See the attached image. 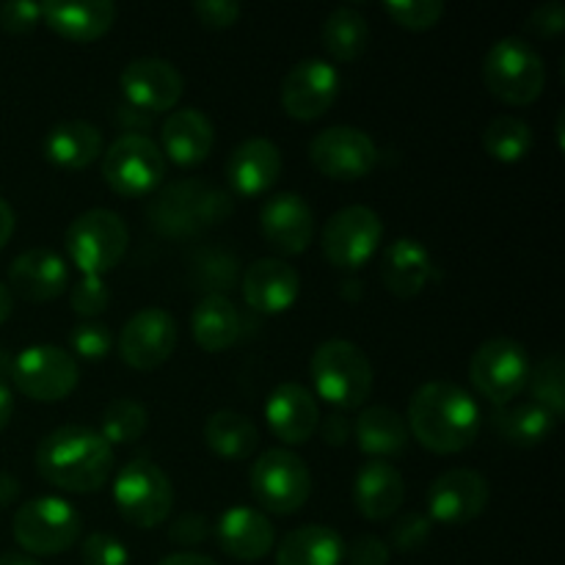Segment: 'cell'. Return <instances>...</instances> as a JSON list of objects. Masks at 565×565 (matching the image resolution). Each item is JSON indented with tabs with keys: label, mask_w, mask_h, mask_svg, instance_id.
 I'll use <instances>...</instances> for the list:
<instances>
[{
	"label": "cell",
	"mask_w": 565,
	"mask_h": 565,
	"mask_svg": "<svg viewBox=\"0 0 565 565\" xmlns=\"http://www.w3.org/2000/svg\"><path fill=\"white\" fill-rule=\"evenodd\" d=\"M11 417H14V392L6 381H0V434L9 428Z\"/></svg>",
	"instance_id": "cell-52"
},
{
	"label": "cell",
	"mask_w": 565,
	"mask_h": 565,
	"mask_svg": "<svg viewBox=\"0 0 565 565\" xmlns=\"http://www.w3.org/2000/svg\"><path fill=\"white\" fill-rule=\"evenodd\" d=\"M533 127L522 116H494L483 130V147L497 163H519L533 152Z\"/></svg>",
	"instance_id": "cell-36"
},
{
	"label": "cell",
	"mask_w": 565,
	"mask_h": 565,
	"mask_svg": "<svg viewBox=\"0 0 565 565\" xmlns=\"http://www.w3.org/2000/svg\"><path fill=\"white\" fill-rule=\"evenodd\" d=\"M191 331L202 351L224 353L241 337V312L226 296H204L191 312Z\"/></svg>",
	"instance_id": "cell-32"
},
{
	"label": "cell",
	"mask_w": 565,
	"mask_h": 565,
	"mask_svg": "<svg viewBox=\"0 0 565 565\" xmlns=\"http://www.w3.org/2000/svg\"><path fill=\"white\" fill-rule=\"evenodd\" d=\"M130 232L119 213L105 207L86 210L70 224L64 237L66 254L81 276L110 274L125 259Z\"/></svg>",
	"instance_id": "cell-8"
},
{
	"label": "cell",
	"mask_w": 565,
	"mask_h": 565,
	"mask_svg": "<svg viewBox=\"0 0 565 565\" xmlns=\"http://www.w3.org/2000/svg\"><path fill=\"white\" fill-rule=\"evenodd\" d=\"M530 395L533 403L544 406L546 412L555 414L557 419L565 412V362L561 353H552V356L541 359L535 367H530Z\"/></svg>",
	"instance_id": "cell-38"
},
{
	"label": "cell",
	"mask_w": 565,
	"mask_h": 565,
	"mask_svg": "<svg viewBox=\"0 0 565 565\" xmlns=\"http://www.w3.org/2000/svg\"><path fill=\"white\" fill-rule=\"evenodd\" d=\"M42 22L66 42L88 44L103 39L116 22V6L110 0H83V3H42Z\"/></svg>",
	"instance_id": "cell-28"
},
{
	"label": "cell",
	"mask_w": 565,
	"mask_h": 565,
	"mask_svg": "<svg viewBox=\"0 0 565 565\" xmlns=\"http://www.w3.org/2000/svg\"><path fill=\"white\" fill-rule=\"evenodd\" d=\"M340 88V70L331 61L303 58L292 64L281 81V108L296 121H318L337 103Z\"/></svg>",
	"instance_id": "cell-15"
},
{
	"label": "cell",
	"mask_w": 565,
	"mask_h": 565,
	"mask_svg": "<svg viewBox=\"0 0 565 565\" xmlns=\"http://www.w3.org/2000/svg\"><path fill=\"white\" fill-rule=\"evenodd\" d=\"M119 88L125 105L147 116H160L177 110L185 92V77L166 58H136L121 70Z\"/></svg>",
	"instance_id": "cell-16"
},
{
	"label": "cell",
	"mask_w": 565,
	"mask_h": 565,
	"mask_svg": "<svg viewBox=\"0 0 565 565\" xmlns=\"http://www.w3.org/2000/svg\"><path fill=\"white\" fill-rule=\"evenodd\" d=\"M177 320L166 309L147 307L132 315L119 334V356L127 367L149 370L163 367L177 348Z\"/></svg>",
	"instance_id": "cell-17"
},
{
	"label": "cell",
	"mask_w": 565,
	"mask_h": 565,
	"mask_svg": "<svg viewBox=\"0 0 565 565\" xmlns=\"http://www.w3.org/2000/svg\"><path fill=\"white\" fill-rule=\"evenodd\" d=\"M160 152L180 169L204 163L215 147V127L199 108H180L166 116L160 127Z\"/></svg>",
	"instance_id": "cell-25"
},
{
	"label": "cell",
	"mask_w": 565,
	"mask_h": 565,
	"mask_svg": "<svg viewBox=\"0 0 565 565\" xmlns=\"http://www.w3.org/2000/svg\"><path fill=\"white\" fill-rule=\"evenodd\" d=\"M530 359L522 342L511 337L486 340L469 359V381L494 406H508L527 390Z\"/></svg>",
	"instance_id": "cell-12"
},
{
	"label": "cell",
	"mask_w": 565,
	"mask_h": 565,
	"mask_svg": "<svg viewBox=\"0 0 565 565\" xmlns=\"http://www.w3.org/2000/svg\"><path fill=\"white\" fill-rule=\"evenodd\" d=\"M72 356L86 362H103L114 351V334L105 323H81L70 334Z\"/></svg>",
	"instance_id": "cell-41"
},
{
	"label": "cell",
	"mask_w": 565,
	"mask_h": 565,
	"mask_svg": "<svg viewBox=\"0 0 565 565\" xmlns=\"http://www.w3.org/2000/svg\"><path fill=\"white\" fill-rule=\"evenodd\" d=\"M14 390L36 403L66 401L77 390V359L58 345H28L11 359Z\"/></svg>",
	"instance_id": "cell-11"
},
{
	"label": "cell",
	"mask_w": 565,
	"mask_h": 565,
	"mask_svg": "<svg viewBox=\"0 0 565 565\" xmlns=\"http://www.w3.org/2000/svg\"><path fill=\"white\" fill-rule=\"evenodd\" d=\"M149 428V412L132 397H116L103 408L99 419V436L114 445H136Z\"/></svg>",
	"instance_id": "cell-37"
},
{
	"label": "cell",
	"mask_w": 565,
	"mask_h": 565,
	"mask_svg": "<svg viewBox=\"0 0 565 565\" xmlns=\"http://www.w3.org/2000/svg\"><path fill=\"white\" fill-rule=\"evenodd\" d=\"M83 565H130V550L110 533H88L81 544Z\"/></svg>",
	"instance_id": "cell-43"
},
{
	"label": "cell",
	"mask_w": 565,
	"mask_h": 565,
	"mask_svg": "<svg viewBox=\"0 0 565 565\" xmlns=\"http://www.w3.org/2000/svg\"><path fill=\"white\" fill-rule=\"evenodd\" d=\"M381 9L390 14L395 25L406 28V31H430L445 17L441 0H386Z\"/></svg>",
	"instance_id": "cell-40"
},
{
	"label": "cell",
	"mask_w": 565,
	"mask_h": 565,
	"mask_svg": "<svg viewBox=\"0 0 565 565\" xmlns=\"http://www.w3.org/2000/svg\"><path fill=\"white\" fill-rule=\"evenodd\" d=\"M158 565H218V563L207 555H199V552H174V555H166Z\"/></svg>",
	"instance_id": "cell-53"
},
{
	"label": "cell",
	"mask_w": 565,
	"mask_h": 565,
	"mask_svg": "<svg viewBox=\"0 0 565 565\" xmlns=\"http://www.w3.org/2000/svg\"><path fill=\"white\" fill-rule=\"evenodd\" d=\"M309 375L318 397L340 412L362 408L373 392L375 379L367 353L348 340H326L315 348Z\"/></svg>",
	"instance_id": "cell-4"
},
{
	"label": "cell",
	"mask_w": 565,
	"mask_h": 565,
	"mask_svg": "<svg viewBox=\"0 0 565 565\" xmlns=\"http://www.w3.org/2000/svg\"><path fill=\"white\" fill-rule=\"evenodd\" d=\"M527 31L541 39L561 36L565 31V9L561 0H550V3L539 6V9L527 17Z\"/></svg>",
	"instance_id": "cell-47"
},
{
	"label": "cell",
	"mask_w": 565,
	"mask_h": 565,
	"mask_svg": "<svg viewBox=\"0 0 565 565\" xmlns=\"http://www.w3.org/2000/svg\"><path fill=\"white\" fill-rule=\"evenodd\" d=\"M11 373V356L6 348H0V381H6V375Z\"/></svg>",
	"instance_id": "cell-57"
},
{
	"label": "cell",
	"mask_w": 565,
	"mask_h": 565,
	"mask_svg": "<svg viewBox=\"0 0 565 565\" xmlns=\"http://www.w3.org/2000/svg\"><path fill=\"white\" fill-rule=\"evenodd\" d=\"M265 419H268L270 434L285 445L298 447L307 445L320 425V406L318 397L307 386L287 381L270 392L265 403Z\"/></svg>",
	"instance_id": "cell-21"
},
{
	"label": "cell",
	"mask_w": 565,
	"mask_h": 565,
	"mask_svg": "<svg viewBox=\"0 0 565 565\" xmlns=\"http://www.w3.org/2000/svg\"><path fill=\"white\" fill-rule=\"evenodd\" d=\"M348 565H390V544L375 535H359L351 546H345Z\"/></svg>",
	"instance_id": "cell-48"
},
{
	"label": "cell",
	"mask_w": 565,
	"mask_h": 565,
	"mask_svg": "<svg viewBox=\"0 0 565 565\" xmlns=\"http://www.w3.org/2000/svg\"><path fill=\"white\" fill-rule=\"evenodd\" d=\"M483 83L491 97L511 108L533 105L546 88L544 55L522 36L500 39L483 58Z\"/></svg>",
	"instance_id": "cell-5"
},
{
	"label": "cell",
	"mask_w": 565,
	"mask_h": 565,
	"mask_svg": "<svg viewBox=\"0 0 565 565\" xmlns=\"http://www.w3.org/2000/svg\"><path fill=\"white\" fill-rule=\"evenodd\" d=\"M42 22V3H31V0H9L0 6V28L6 33H31L33 28Z\"/></svg>",
	"instance_id": "cell-44"
},
{
	"label": "cell",
	"mask_w": 565,
	"mask_h": 565,
	"mask_svg": "<svg viewBox=\"0 0 565 565\" xmlns=\"http://www.w3.org/2000/svg\"><path fill=\"white\" fill-rule=\"evenodd\" d=\"M281 177V152L268 138H246L226 160V180L241 199L265 196Z\"/></svg>",
	"instance_id": "cell-24"
},
{
	"label": "cell",
	"mask_w": 565,
	"mask_h": 565,
	"mask_svg": "<svg viewBox=\"0 0 565 565\" xmlns=\"http://www.w3.org/2000/svg\"><path fill=\"white\" fill-rule=\"evenodd\" d=\"M384 241V221L367 204H351L323 224L320 248L337 270H359L373 259Z\"/></svg>",
	"instance_id": "cell-13"
},
{
	"label": "cell",
	"mask_w": 565,
	"mask_h": 565,
	"mask_svg": "<svg viewBox=\"0 0 565 565\" xmlns=\"http://www.w3.org/2000/svg\"><path fill=\"white\" fill-rule=\"evenodd\" d=\"M66 287L70 265L53 248H28L9 268V290L31 303L55 301Z\"/></svg>",
	"instance_id": "cell-23"
},
{
	"label": "cell",
	"mask_w": 565,
	"mask_h": 565,
	"mask_svg": "<svg viewBox=\"0 0 565 565\" xmlns=\"http://www.w3.org/2000/svg\"><path fill=\"white\" fill-rule=\"evenodd\" d=\"M318 430H320V434H323V441H326V445H331V447H342V445H345L348 439H351L353 425L348 423L345 414H342V412H334V414H329V417H326V419H320Z\"/></svg>",
	"instance_id": "cell-50"
},
{
	"label": "cell",
	"mask_w": 565,
	"mask_h": 565,
	"mask_svg": "<svg viewBox=\"0 0 565 565\" xmlns=\"http://www.w3.org/2000/svg\"><path fill=\"white\" fill-rule=\"evenodd\" d=\"M11 530L22 555L53 557L64 555L81 541L83 516L61 497H36L17 508Z\"/></svg>",
	"instance_id": "cell-6"
},
{
	"label": "cell",
	"mask_w": 565,
	"mask_h": 565,
	"mask_svg": "<svg viewBox=\"0 0 565 565\" xmlns=\"http://www.w3.org/2000/svg\"><path fill=\"white\" fill-rule=\"evenodd\" d=\"M379 147L364 130L351 125L326 127L309 143V160L323 177L337 182L364 180L379 166Z\"/></svg>",
	"instance_id": "cell-14"
},
{
	"label": "cell",
	"mask_w": 565,
	"mask_h": 565,
	"mask_svg": "<svg viewBox=\"0 0 565 565\" xmlns=\"http://www.w3.org/2000/svg\"><path fill=\"white\" fill-rule=\"evenodd\" d=\"M406 502V480L390 461H367L353 480V505L367 522H386Z\"/></svg>",
	"instance_id": "cell-26"
},
{
	"label": "cell",
	"mask_w": 565,
	"mask_h": 565,
	"mask_svg": "<svg viewBox=\"0 0 565 565\" xmlns=\"http://www.w3.org/2000/svg\"><path fill=\"white\" fill-rule=\"evenodd\" d=\"M11 312H14V292L9 290V285L0 281V323H6L11 318Z\"/></svg>",
	"instance_id": "cell-55"
},
{
	"label": "cell",
	"mask_w": 565,
	"mask_h": 565,
	"mask_svg": "<svg viewBox=\"0 0 565 565\" xmlns=\"http://www.w3.org/2000/svg\"><path fill=\"white\" fill-rule=\"evenodd\" d=\"M204 441L224 461H246L257 450L259 428L246 414L224 408V412H215L207 417V423H204Z\"/></svg>",
	"instance_id": "cell-34"
},
{
	"label": "cell",
	"mask_w": 565,
	"mask_h": 565,
	"mask_svg": "<svg viewBox=\"0 0 565 565\" xmlns=\"http://www.w3.org/2000/svg\"><path fill=\"white\" fill-rule=\"evenodd\" d=\"M434 276V257L417 237H397L381 257V279L397 298H417Z\"/></svg>",
	"instance_id": "cell-27"
},
{
	"label": "cell",
	"mask_w": 565,
	"mask_h": 565,
	"mask_svg": "<svg viewBox=\"0 0 565 565\" xmlns=\"http://www.w3.org/2000/svg\"><path fill=\"white\" fill-rule=\"evenodd\" d=\"M149 224L163 237H191L224 224L232 215V199L202 180H177L160 188L147 207Z\"/></svg>",
	"instance_id": "cell-3"
},
{
	"label": "cell",
	"mask_w": 565,
	"mask_h": 565,
	"mask_svg": "<svg viewBox=\"0 0 565 565\" xmlns=\"http://www.w3.org/2000/svg\"><path fill=\"white\" fill-rule=\"evenodd\" d=\"M215 541L224 555L241 563H257L276 550V530L257 508L235 505L215 522Z\"/></svg>",
	"instance_id": "cell-22"
},
{
	"label": "cell",
	"mask_w": 565,
	"mask_h": 565,
	"mask_svg": "<svg viewBox=\"0 0 565 565\" xmlns=\"http://www.w3.org/2000/svg\"><path fill=\"white\" fill-rule=\"evenodd\" d=\"M243 301L257 315H285L301 296V276L290 263L279 257L257 259L246 268L241 281Z\"/></svg>",
	"instance_id": "cell-20"
},
{
	"label": "cell",
	"mask_w": 565,
	"mask_h": 565,
	"mask_svg": "<svg viewBox=\"0 0 565 565\" xmlns=\"http://www.w3.org/2000/svg\"><path fill=\"white\" fill-rule=\"evenodd\" d=\"M430 527H434V522L428 516H423V513H408V516H403L392 527V546L397 552H406V555L408 552H417L428 541Z\"/></svg>",
	"instance_id": "cell-45"
},
{
	"label": "cell",
	"mask_w": 565,
	"mask_h": 565,
	"mask_svg": "<svg viewBox=\"0 0 565 565\" xmlns=\"http://www.w3.org/2000/svg\"><path fill=\"white\" fill-rule=\"evenodd\" d=\"M14 226H17V215L11 210V204L6 199H0V252L6 248V243L11 241L14 235Z\"/></svg>",
	"instance_id": "cell-51"
},
{
	"label": "cell",
	"mask_w": 565,
	"mask_h": 565,
	"mask_svg": "<svg viewBox=\"0 0 565 565\" xmlns=\"http://www.w3.org/2000/svg\"><path fill=\"white\" fill-rule=\"evenodd\" d=\"M259 232H263L265 243L281 257H296L303 254L315 243V213L307 204V199L298 193L281 191L265 199L263 210H259Z\"/></svg>",
	"instance_id": "cell-19"
},
{
	"label": "cell",
	"mask_w": 565,
	"mask_h": 565,
	"mask_svg": "<svg viewBox=\"0 0 565 565\" xmlns=\"http://www.w3.org/2000/svg\"><path fill=\"white\" fill-rule=\"evenodd\" d=\"M353 436L364 456L373 461H386V458L401 456L412 441L408 434L406 417L390 406H367L359 412L356 423H353Z\"/></svg>",
	"instance_id": "cell-30"
},
{
	"label": "cell",
	"mask_w": 565,
	"mask_h": 565,
	"mask_svg": "<svg viewBox=\"0 0 565 565\" xmlns=\"http://www.w3.org/2000/svg\"><path fill=\"white\" fill-rule=\"evenodd\" d=\"M44 158L55 169L81 171L103 158V132L86 119L58 121L44 138Z\"/></svg>",
	"instance_id": "cell-29"
},
{
	"label": "cell",
	"mask_w": 565,
	"mask_h": 565,
	"mask_svg": "<svg viewBox=\"0 0 565 565\" xmlns=\"http://www.w3.org/2000/svg\"><path fill=\"white\" fill-rule=\"evenodd\" d=\"M252 494L259 508L276 516H292L301 511L312 494V472L307 461L287 447L265 450L248 472Z\"/></svg>",
	"instance_id": "cell-10"
},
{
	"label": "cell",
	"mask_w": 565,
	"mask_h": 565,
	"mask_svg": "<svg viewBox=\"0 0 565 565\" xmlns=\"http://www.w3.org/2000/svg\"><path fill=\"white\" fill-rule=\"evenodd\" d=\"M193 14L210 31H226L241 20V3H235V0H199V3H193Z\"/></svg>",
	"instance_id": "cell-46"
},
{
	"label": "cell",
	"mask_w": 565,
	"mask_h": 565,
	"mask_svg": "<svg viewBox=\"0 0 565 565\" xmlns=\"http://www.w3.org/2000/svg\"><path fill=\"white\" fill-rule=\"evenodd\" d=\"M478 401L452 381H428L408 401L406 425L419 447L436 456L469 450L480 434Z\"/></svg>",
	"instance_id": "cell-1"
},
{
	"label": "cell",
	"mask_w": 565,
	"mask_h": 565,
	"mask_svg": "<svg viewBox=\"0 0 565 565\" xmlns=\"http://www.w3.org/2000/svg\"><path fill=\"white\" fill-rule=\"evenodd\" d=\"M0 565H42V563H36V557L22 555V552H6V555H0Z\"/></svg>",
	"instance_id": "cell-56"
},
{
	"label": "cell",
	"mask_w": 565,
	"mask_h": 565,
	"mask_svg": "<svg viewBox=\"0 0 565 565\" xmlns=\"http://www.w3.org/2000/svg\"><path fill=\"white\" fill-rule=\"evenodd\" d=\"M320 36H323V47L331 58L340 61V64H351L367 53L370 22L362 11L340 6L323 20Z\"/></svg>",
	"instance_id": "cell-35"
},
{
	"label": "cell",
	"mask_w": 565,
	"mask_h": 565,
	"mask_svg": "<svg viewBox=\"0 0 565 565\" xmlns=\"http://www.w3.org/2000/svg\"><path fill=\"white\" fill-rule=\"evenodd\" d=\"M103 180L116 196L147 199L163 185L166 158L147 132H125L103 152Z\"/></svg>",
	"instance_id": "cell-9"
},
{
	"label": "cell",
	"mask_w": 565,
	"mask_h": 565,
	"mask_svg": "<svg viewBox=\"0 0 565 565\" xmlns=\"http://www.w3.org/2000/svg\"><path fill=\"white\" fill-rule=\"evenodd\" d=\"M36 472L53 489L66 494H94L114 475V447L86 425H61L36 447Z\"/></svg>",
	"instance_id": "cell-2"
},
{
	"label": "cell",
	"mask_w": 565,
	"mask_h": 565,
	"mask_svg": "<svg viewBox=\"0 0 565 565\" xmlns=\"http://www.w3.org/2000/svg\"><path fill=\"white\" fill-rule=\"evenodd\" d=\"M274 552L276 565H342L345 541L334 527L303 524L290 530Z\"/></svg>",
	"instance_id": "cell-31"
},
{
	"label": "cell",
	"mask_w": 565,
	"mask_h": 565,
	"mask_svg": "<svg viewBox=\"0 0 565 565\" xmlns=\"http://www.w3.org/2000/svg\"><path fill=\"white\" fill-rule=\"evenodd\" d=\"M193 279L196 290H204V296H224L235 287L237 281V259L224 252H207L193 265Z\"/></svg>",
	"instance_id": "cell-39"
},
{
	"label": "cell",
	"mask_w": 565,
	"mask_h": 565,
	"mask_svg": "<svg viewBox=\"0 0 565 565\" xmlns=\"http://www.w3.org/2000/svg\"><path fill=\"white\" fill-rule=\"evenodd\" d=\"M210 535V522L202 513H185L169 527V539L180 546H196Z\"/></svg>",
	"instance_id": "cell-49"
},
{
	"label": "cell",
	"mask_w": 565,
	"mask_h": 565,
	"mask_svg": "<svg viewBox=\"0 0 565 565\" xmlns=\"http://www.w3.org/2000/svg\"><path fill=\"white\" fill-rule=\"evenodd\" d=\"M70 303L81 318H97L108 309L110 290L103 276H81L70 290Z\"/></svg>",
	"instance_id": "cell-42"
},
{
	"label": "cell",
	"mask_w": 565,
	"mask_h": 565,
	"mask_svg": "<svg viewBox=\"0 0 565 565\" xmlns=\"http://www.w3.org/2000/svg\"><path fill=\"white\" fill-rule=\"evenodd\" d=\"M489 480L475 469H450L428 489V519L445 527L469 524L489 508Z\"/></svg>",
	"instance_id": "cell-18"
},
{
	"label": "cell",
	"mask_w": 565,
	"mask_h": 565,
	"mask_svg": "<svg viewBox=\"0 0 565 565\" xmlns=\"http://www.w3.org/2000/svg\"><path fill=\"white\" fill-rule=\"evenodd\" d=\"M557 423L561 419L555 414H550L544 406H539L533 401L508 403V406L497 408L494 417H491V425H494L497 434L513 447L544 445Z\"/></svg>",
	"instance_id": "cell-33"
},
{
	"label": "cell",
	"mask_w": 565,
	"mask_h": 565,
	"mask_svg": "<svg viewBox=\"0 0 565 565\" xmlns=\"http://www.w3.org/2000/svg\"><path fill=\"white\" fill-rule=\"evenodd\" d=\"M17 497H20V483H17V478L0 472V511H3V508H9Z\"/></svg>",
	"instance_id": "cell-54"
},
{
	"label": "cell",
	"mask_w": 565,
	"mask_h": 565,
	"mask_svg": "<svg viewBox=\"0 0 565 565\" xmlns=\"http://www.w3.org/2000/svg\"><path fill=\"white\" fill-rule=\"evenodd\" d=\"M114 502L119 516L136 530H154L174 511V486L158 463L132 458L116 472Z\"/></svg>",
	"instance_id": "cell-7"
}]
</instances>
